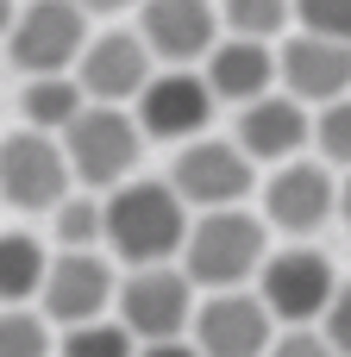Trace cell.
Masks as SVG:
<instances>
[{
  "mask_svg": "<svg viewBox=\"0 0 351 357\" xmlns=\"http://www.w3.org/2000/svg\"><path fill=\"white\" fill-rule=\"evenodd\" d=\"M314 138V119H308V100H295L289 88L276 94H257L239 107V144L251 163H289L301 144Z\"/></svg>",
  "mask_w": 351,
  "mask_h": 357,
  "instance_id": "obj_16",
  "label": "cell"
},
{
  "mask_svg": "<svg viewBox=\"0 0 351 357\" xmlns=\"http://www.w3.org/2000/svg\"><path fill=\"white\" fill-rule=\"evenodd\" d=\"M138 132L144 138H163V144H188V138H201L207 132V119H214V88H207V75H195L188 63H170L163 75H151L144 88H138Z\"/></svg>",
  "mask_w": 351,
  "mask_h": 357,
  "instance_id": "obj_9",
  "label": "cell"
},
{
  "mask_svg": "<svg viewBox=\"0 0 351 357\" xmlns=\"http://www.w3.org/2000/svg\"><path fill=\"white\" fill-rule=\"evenodd\" d=\"M113 301H119V326H126L138 345H151V339H182L188 320H195V282H188V270H176V264H138V270L113 289Z\"/></svg>",
  "mask_w": 351,
  "mask_h": 357,
  "instance_id": "obj_4",
  "label": "cell"
},
{
  "mask_svg": "<svg viewBox=\"0 0 351 357\" xmlns=\"http://www.w3.org/2000/svg\"><path fill=\"white\" fill-rule=\"evenodd\" d=\"M188 326L201 357H264L276 339V314L264 307V295H245V289H207Z\"/></svg>",
  "mask_w": 351,
  "mask_h": 357,
  "instance_id": "obj_10",
  "label": "cell"
},
{
  "mask_svg": "<svg viewBox=\"0 0 351 357\" xmlns=\"http://www.w3.org/2000/svg\"><path fill=\"white\" fill-rule=\"evenodd\" d=\"M82 107H88V94H82V82H75L69 69H63V75H31L25 94H19V113H25V126H38V132H63Z\"/></svg>",
  "mask_w": 351,
  "mask_h": 357,
  "instance_id": "obj_18",
  "label": "cell"
},
{
  "mask_svg": "<svg viewBox=\"0 0 351 357\" xmlns=\"http://www.w3.org/2000/svg\"><path fill=\"white\" fill-rule=\"evenodd\" d=\"M138 357H201L188 339H151V345H138Z\"/></svg>",
  "mask_w": 351,
  "mask_h": 357,
  "instance_id": "obj_28",
  "label": "cell"
},
{
  "mask_svg": "<svg viewBox=\"0 0 351 357\" xmlns=\"http://www.w3.org/2000/svg\"><path fill=\"white\" fill-rule=\"evenodd\" d=\"M63 157H69V176L82 188H119L132 169H138V151H144V132L126 107L113 100H88L63 132Z\"/></svg>",
  "mask_w": 351,
  "mask_h": 357,
  "instance_id": "obj_3",
  "label": "cell"
},
{
  "mask_svg": "<svg viewBox=\"0 0 351 357\" xmlns=\"http://www.w3.org/2000/svg\"><path fill=\"white\" fill-rule=\"evenodd\" d=\"M75 82L88 100H138V88L151 82V44L138 31H100L82 44L75 56Z\"/></svg>",
  "mask_w": 351,
  "mask_h": 357,
  "instance_id": "obj_14",
  "label": "cell"
},
{
  "mask_svg": "<svg viewBox=\"0 0 351 357\" xmlns=\"http://www.w3.org/2000/svg\"><path fill=\"white\" fill-rule=\"evenodd\" d=\"M207 88H214V100H232V107L270 94L276 88V50H270V38H239V31L220 38L207 50Z\"/></svg>",
  "mask_w": 351,
  "mask_h": 357,
  "instance_id": "obj_17",
  "label": "cell"
},
{
  "mask_svg": "<svg viewBox=\"0 0 351 357\" xmlns=\"http://www.w3.org/2000/svg\"><path fill=\"white\" fill-rule=\"evenodd\" d=\"M0 357H50V320L25 307H0Z\"/></svg>",
  "mask_w": 351,
  "mask_h": 357,
  "instance_id": "obj_23",
  "label": "cell"
},
{
  "mask_svg": "<svg viewBox=\"0 0 351 357\" xmlns=\"http://www.w3.org/2000/svg\"><path fill=\"white\" fill-rule=\"evenodd\" d=\"M314 144H320V163L351 169V94H339V100L320 107V119H314Z\"/></svg>",
  "mask_w": 351,
  "mask_h": 357,
  "instance_id": "obj_24",
  "label": "cell"
},
{
  "mask_svg": "<svg viewBox=\"0 0 351 357\" xmlns=\"http://www.w3.org/2000/svg\"><path fill=\"white\" fill-rule=\"evenodd\" d=\"M264 357H339V351H333L327 333H314V326H289V333L270 339V351H264Z\"/></svg>",
  "mask_w": 351,
  "mask_h": 357,
  "instance_id": "obj_26",
  "label": "cell"
},
{
  "mask_svg": "<svg viewBox=\"0 0 351 357\" xmlns=\"http://www.w3.org/2000/svg\"><path fill=\"white\" fill-rule=\"evenodd\" d=\"M57 357H138V339L119 320H82V326H63Z\"/></svg>",
  "mask_w": 351,
  "mask_h": 357,
  "instance_id": "obj_21",
  "label": "cell"
},
{
  "mask_svg": "<svg viewBox=\"0 0 351 357\" xmlns=\"http://www.w3.org/2000/svg\"><path fill=\"white\" fill-rule=\"evenodd\" d=\"M50 220H57V245H63V251H94L100 232H107V213H100L94 195H63V201L50 207Z\"/></svg>",
  "mask_w": 351,
  "mask_h": 357,
  "instance_id": "obj_20",
  "label": "cell"
},
{
  "mask_svg": "<svg viewBox=\"0 0 351 357\" xmlns=\"http://www.w3.org/2000/svg\"><path fill=\"white\" fill-rule=\"evenodd\" d=\"M100 213H107V232L100 238L132 270L138 264H170L182 251V238H188V201L170 182H119L100 201Z\"/></svg>",
  "mask_w": 351,
  "mask_h": 357,
  "instance_id": "obj_1",
  "label": "cell"
},
{
  "mask_svg": "<svg viewBox=\"0 0 351 357\" xmlns=\"http://www.w3.org/2000/svg\"><path fill=\"white\" fill-rule=\"evenodd\" d=\"M13 13H19V6H13V0H0V31L13 25Z\"/></svg>",
  "mask_w": 351,
  "mask_h": 357,
  "instance_id": "obj_31",
  "label": "cell"
},
{
  "mask_svg": "<svg viewBox=\"0 0 351 357\" xmlns=\"http://www.w3.org/2000/svg\"><path fill=\"white\" fill-rule=\"evenodd\" d=\"M270 257V220L245 207H207L182 238V270L195 289H245Z\"/></svg>",
  "mask_w": 351,
  "mask_h": 357,
  "instance_id": "obj_2",
  "label": "cell"
},
{
  "mask_svg": "<svg viewBox=\"0 0 351 357\" xmlns=\"http://www.w3.org/2000/svg\"><path fill=\"white\" fill-rule=\"evenodd\" d=\"M82 13H126V6H138V0H75Z\"/></svg>",
  "mask_w": 351,
  "mask_h": 357,
  "instance_id": "obj_29",
  "label": "cell"
},
{
  "mask_svg": "<svg viewBox=\"0 0 351 357\" xmlns=\"http://www.w3.org/2000/svg\"><path fill=\"white\" fill-rule=\"evenodd\" d=\"M320 333L333 339V351L351 357V282L333 289V301H327V314H320Z\"/></svg>",
  "mask_w": 351,
  "mask_h": 357,
  "instance_id": "obj_27",
  "label": "cell"
},
{
  "mask_svg": "<svg viewBox=\"0 0 351 357\" xmlns=\"http://www.w3.org/2000/svg\"><path fill=\"white\" fill-rule=\"evenodd\" d=\"M170 188L201 213L207 207H239L257 188V163L245 157L239 138H188L170 163Z\"/></svg>",
  "mask_w": 351,
  "mask_h": 357,
  "instance_id": "obj_6",
  "label": "cell"
},
{
  "mask_svg": "<svg viewBox=\"0 0 351 357\" xmlns=\"http://www.w3.org/2000/svg\"><path fill=\"white\" fill-rule=\"evenodd\" d=\"M138 38L163 63H195L220 44V6L214 0H138Z\"/></svg>",
  "mask_w": 351,
  "mask_h": 357,
  "instance_id": "obj_15",
  "label": "cell"
},
{
  "mask_svg": "<svg viewBox=\"0 0 351 357\" xmlns=\"http://www.w3.org/2000/svg\"><path fill=\"white\" fill-rule=\"evenodd\" d=\"M339 220L351 226V169H345V182H339Z\"/></svg>",
  "mask_w": 351,
  "mask_h": 357,
  "instance_id": "obj_30",
  "label": "cell"
},
{
  "mask_svg": "<svg viewBox=\"0 0 351 357\" xmlns=\"http://www.w3.org/2000/svg\"><path fill=\"white\" fill-rule=\"evenodd\" d=\"M333 289H339V276H333L327 251H314V245L270 251L264 270H257V295H264V307H270L283 326H314V320L327 314Z\"/></svg>",
  "mask_w": 351,
  "mask_h": 357,
  "instance_id": "obj_8",
  "label": "cell"
},
{
  "mask_svg": "<svg viewBox=\"0 0 351 357\" xmlns=\"http://www.w3.org/2000/svg\"><path fill=\"white\" fill-rule=\"evenodd\" d=\"M113 289H119V282H113L107 257H94V251H63V257H50L38 301H44V320H50V326H82V320H100V314H107Z\"/></svg>",
  "mask_w": 351,
  "mask_h": 357,
  "instance_id": "obj_12",
  "label": "cell"
},
{
  "mask_svg": "<svg viewBox=\"0 0 351 357\" xmlns=\"http://www.w3.org/2000/svg\"><path fill=\"white\" fill-rule=\"evenodd\" d=\"M295 0H220V25L239 38H276L289 25Z\"/></svg>",
  "mask_w": 351,
  "mask_h": 357,
  "instance_id": "obj_22",
  "label": "cell"
},
{
  "mask_svg": "<svg viewBox=\"0 0 351 357\" xmlns=\"http://www.w3.org/2000/svg\"><path fill=\"white\" fill-rule=\"evenodd\" d=\"M88 44V13L75 0H25L6 25V50L25 75H63L75 69Z\"/></svg>",
  "mask_w": 351,
  "mask_h": 357,
  "instance_id": "obj_5",
  "label": "cell"
},
{
  "mask_svg": "<svg viewBox=\"0 0 351 357\" xmlns=\"http://www.w3.org/2000/svg\"><path fill=\"white\" fill-rule=\"evenodd\" d=\"M276 82L308 107L339 100V94H351V44L345 38H320V31H295L276 50Z\"/></svg>",
  "mask_w": 351,
  "mask_h": 357,
  "instance_id": "obj_13",
  "label": "cell"
},
{
  "mask_svg": "<svg viewBox=\"0 0 351 357\" xmlns=\"http://www.w3.org/2000/svg\"><path fill=\"white\" fill-rule=\"evenodd\" d=\"M295 19H301V31L345 38L351 44V0H295Z\"/></svg>",
  "mask_w": 351,
  "mask_h": 357,
  "instance_id": "obj_25",
  "label": "cell"
},
{
  "mask_svg": "<svg viewBox=\"0 0 351 357\" xmlns=\"http://www.w3.org/2000/svg\"><path fill=\"white\" fill-rule=\"evenodd\" d=\"M69 157H63V138L57 132H13L0 138V201L6 207H25V213H50L63 195H69Z\"/></svg>",
  "mask_w": 351,
  "mask_h": 357,
  "instance_id": "obj_7",
  "label": "cell"
},
{
  "mask_svg": "<svg viewBox=\"0 0 351 357\" xmlns=\"http://www.w3.org/2000/svg\"><path fill=\"white\" fill-rule=\"evenodd\" d=\"M333 207H339L333 163H301V157H289V163H276V176L264 182V220H270L276 232H289V238L320 232V226L333 220Z\"/></svg>",
  "mask_w": 351,
  "mask_h": 357,
  "instance_id": "obj_11",
  "label": "cell"
},
{
  "mask_svg": "<svg viewBox=\"0 0 351 357\" xmlns=\"http://www.w3.org/2000/svg\"><path fill=\"white\" fill-rule=\"evenodd\" d=\"M44 270H50V257L31 232H0V307L31 301L44 289Z\"/></svg>",
  "mask_w": 351,
  "mask_h": 357,
  "instance_id": "obj_19",
  "label": "cell"
}]
</instances>
